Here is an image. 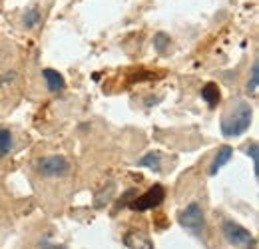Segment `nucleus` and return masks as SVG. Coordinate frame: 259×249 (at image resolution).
<instances>
[{
  "label": "nucleus",
  "mask_w": 259,
  "mask_h": 249,
  "mask_svg": "<svg viewBox=\"0 0 259 249\" xmlns=\"http://www.w3.org/2000/svg\"><path fill=\"white\" fill-rule=\"evenodd\" d=\"M251 116H253L251 106L247 102H237L235 110L224 116V120H222V134L226 138H237V136L245 134L251 126Z\"/></svg>",
  "instance_id": "f257e3e1"
},
{
  "label": "nucleus",
  "mask_w": 259,
  "mask_h": 249,
  "mask_svg": "<svg viewBox=\"0 0 259 249\" xmlns=\"http://www.w3.org/2000/svg\"><path fill=\"white\" fill-rule=\"evenodd\" d=\"M36 170L44 178H62L70 174L72 165L64 156H46L36 161Z\"/></svg>",
  "instance_id": "f03ea898"
},
{
  "label": "nucleus",
  "mask_w": 259,
  "mask_h": 249,
  "mask_svg": "<svg viewBox=\"0 0 259 249\" xmlns=\"http://www.w3.org/2000/svg\"><path fill=\"white\" fill-rule=\"evenodd\" d=\"M180 223H182V227H186V229L192 231L194 235H201L203 229H205V218H203V212H201L199 203L192 201V203L180 214Z\"/></svg>",
  "instance_id": "7ed1b4c3"
},
{
  "label": "nucleus",
  "mask_w": 259,
  "mask_h": 249,
  "mask_svg": "<svg viewBox=\"0 0 259 249\" xmlns=\"http://www.w3.org/2000/svg\"><path fill=\"white\" fill-rule=\"evenodd\" d=\"M222 233H224V237H226L227 241L231 245H235V247L253 243V235L249 233V229H245L243 225H239V223H235L231 219H227V221L222 223Z\"/></svg>",
  "instance_id": "20e7f679"
},
{
  "label": "nucleus",
  "mask_w": 259,
  "mask_h": 249,
  "mask_svg": "<svg viewBox=\"0 0 259 249\" xmlns=\"http://www.w3.org/2000/svg\"><path fill=\"white\" fill-rule=\"evenodd\" d=\"M163 197H165V189H163V186L156 184L154 187H150L146 193H142L140 197H136L130 205H132V210H136V212H148V210L158 208L163 201Z\"/></svg>",
  "instance_id": "39448f33"
},
{
  "label": "nucleus",
  "mask_w": 259,
  "mask_h": 249,
  "mask_svg": "<svg viewBox=\"0 0 259 249\" xmlns=\"http://www.w3.org/2000/svg\"><path fill=\"white\" fill-rule=\"evenodd\" d=\"M124 245L128 249H154V241L142 231H128L124 237Z\"/></svg>",
  "instance_id": "423d86ee"
},
{
  "label": "nucleus",
  "mask_w": 259,
  "mask_h": 249,
  "mask_svg": "<svg viewBox=\"0 0 259 249\" xmlns=\"http://www.w3.org/2000/svg\"><path fill=\"white\" fill-rule=\"evenodd\" d=\"M231 156H233V148H231V146H222V148L218 150L215 157H213L211 165H209V176H215V174L226 165L227 161L231 159Z\"/></svg>",
  "instance_id": "0eeeda50"
},
{
  "label": "nucleus",
  "mask_w": 259,
  "mask_h": 249,
  "mask_svg": "<svg viewBox=\"0 0 259 249\" xmlns=\"http://www.w3.org/2000/svg\"><path fill=\"white\" fill-rule=\"evenodd\" d=\"M42 76H44V80H46L50 92H60V90H64L66 82L60 72H56V70H52V68H46V70L42 72Z\"/></svg>",
  "instance_id": "6e6552de"
},
{
  "label": "nucleus",
  "mask_w": 259,
  "mask_h": 249,
  "mask_svg": "<svg viewBox=\"0 0 259 249\" xmlns=\"http://www.w3.org/2000/svg\"><path fill=\"white\" fill-rule=\"evenodd\" d=\"M201 98L213 108V106H218L220 104V98H222V94H220V86L218 84H213V82H207L203 88H201Z\"/></svg>",
  "instance_id": "1a4fd4ad"
},
{
  "label": "nucleus",
  "mask_w": 259,
  "mask_h": 249,
  "mask_svg": "<svg viewBox=\"0 0 259 249\" xmlns=\"http://www.w3.org/2000/svg\"><path fill=\"white\" fill-rule=\"evenodd\" d=\"M138 165L150 168L154 172H162V156H160V152H148L146 156L138 159Z\"/></svg>",
  "instance_id": "9d476101"
},
{
  "label": "nucleus",
  "mask_w": 259,
  "mask_h": 249,
  "mask_svg": "<svg viewBox=\"0 0 259 249\" xmlns=\"http://www.w3.org/2000/svg\"><path fill=\"white\" fill-rule=\"evenodd\" d=\"M12 150V134L10 130L2 128L0 130V156H6Z\"/></svg>",
  "instance_id": "9b49d317"
},
{
  "label": "nucleus",
  "mask_w": 259,
  "mask_h": 249,
  "mask_svg": "<svg viewBox=\"0 0 259 249\" xmlns=\"http://www.w3.org/2000/svg\"><path fill=\"white\" fill-rule=\"evenodd\" d=\"M259 86V62L255 60L251 66V74H249V80H247V94H255Z\"/></svg>",
  "instance_id": "f8f14e48"
},
{
  "label": "nucleus",
  "mask_w": 259,
  "mask_h": 249,
  "mask_svg": "<svg viewBox=\"0 0 259 249\" xmlns=\"http://www.w3.org/2000/svg\"><path fill=\"white\" fill-rule=\"evenodd\" d=\"M169 42H171V38H169L165 32H158V34L154 36V48H156L158 52H165V48L169 46Z\"/></svg>",
  "instance_id": "ddd939ff"
},
{
  "label": "nucleus",
  "mask_w": 259,
  "mask_h": 249,
  "mask_svg": "<svg viewBox=\"0 0 259 249\" xmlns=\"http://www.w3.org/2000/svg\"><path fill=\"white\" fill-rule=\"evenodd\" d=\"M259 146L257 142H251V146L247 148V156H251V159H253V172H255V178H257L259 174Z\"/></svg>",
  "instance_id": "4468645a"
},
{
  "label": "nucleus",
  "mask_w": 259,
  "mask_h": 249,
  "mask_svg": "<svg viewBox=\"0 0 259 249\" xmlns=\"http://www.w3.org/2000/svg\"><path fill=\"white\" fill-rule=\"evenodd\" d=\"M38 10L36 8H30V10H26V14H24V26L26 28H32L36 26V22H38Z\"/></svg>",
  "instance_id": "2eb2a0df"
}]
</instances>
